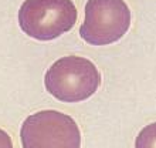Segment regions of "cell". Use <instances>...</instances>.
<instances>
[{"instance_id": "cell-1", "label": "cell", "mask_w": 156, "mask_h": 148, "mask_svg": "<svg viewBox=\"0 0 156 148\" xmlns=\"http://www.w3.org/2000/svg\"><path fill=\"white\" fill-rule=\"evenodd\" d=\"M44 86L54 98L62 103H80L97 93L101 86V74L88 58L66 56L47 70Z\"/></svg>"}, {"instance_id": "cell-2", "label": "cell", "mask_w": 156, "mask_h": 148, "mask_svg": "<svg viewBox=\"0 0 156 148\" xmlns=\"http://www.w3.org/2000/svg\"><path fill=\"white\" fill-rule=\"evenodd\" d=\"M77 14L73 0H24L19 10V24L27 36L50 41L70 31Z\"/></svg>"}, {"instance_id": "cell-3", "label": "cell", "mask_w": 156, "mask_h": 148, "mask_svg": "<svg viewBox=\"0 0 156 148\" xmlns=\"http://www.w3.org/2000/svg\"><path fill=\"white\" fill-rule=\"evenodd\" d=\"M20 140L21 148H81V131L68 114L45 110L23 121Z\"/></svg>"}, {"instance_id": "cell-4", "label": "cell", "mask_w": 156, "mask_h": 148, "mask_svg": "<svg viewBox=\"0 0 156 148\" xmlns=\"http://www.w3.org/2000/svg\"><path fill=\"white\" fill-rule=\"evenodd\" d=\"M131 9L123 0H88L80 36L92 46L121 40L131 27Z\"/></svg>"}, {"instance_id": "cell-5", "label": "cell", "mask_w": 156, "mask_h": 148, "mask_svg": "<svg viewBox=\"0 0 156 148\" xmlns=\"http://www.w3.org/2000/svg\"><path fill=\"white\" fill-rule=\"evenodd\" d=\"M135 148H156V123L140 130L135 140Z\"/></svg>"}, {"instance_id": "cell-6", "label": "cell", "mask_w": 156, "mask_h": 148, "mask_svg": "<svg viewBox=\"0 0 156 148\" xmlns=\"http://www.w3.org/2000/svg\"><path fill=\"white\" fill-rule=\"evenodd\" d=\"M0 148H14L10 135L2 128H0Z\"/></svg>"}]
</instances>
